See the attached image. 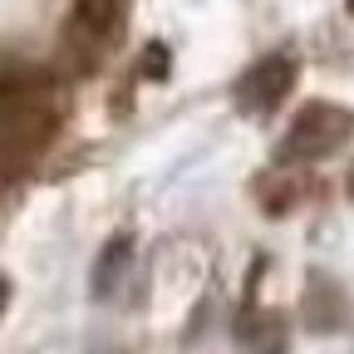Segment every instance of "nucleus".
I'll return each instance as SVG.
<instances>
[{"instance_id":"1","label":"nucleus","mask_w":354,"mask_h":354,"mask_svg":"<svg viewBox=\"0 0 354 354\" xmlns=\"http://www.w3.org/2000/svg\"><path fill=\"white\" fill-rule=\"evenodd\" d=\"M349 128H354V118H349L344 109H335V104H310V109H300V118L290 123L286 143H281V158H325V153H335V148L349 138Z\"/></svg>"},{"instance_id":"2","label":"nucleus","mask_w":354,"mask_h":354,"mask_svg":"<svg viewBox=\"0 0 354 354\" xmlns=\"http://www.w3.org/2000/svg\"><path fill=\"white\" fill-rule=\"evenodd\" d=\"M290 84H295V64H290L286 55H271V59H261V64L241 79L236 99H241L246 109L266 113V109H276V104L290 94Z\"/></svg>"},{"instance_id":"3","label":"nucleus","mask_w":354,"mask_h":354,"mask_svg":"<svg viewBox=\"0 0 354 354\" xmlns=\"http://www.w3.org/2000/svg\"><path fill=\"white\" fill-rule=\"evenodd\" d=\"M128 256H133V241H128V236H113V241L104 246V256H99V266H94V295H99V300L118 290V276H123Z\"/></svg>"},{"instance_id":"4","label":"nucleus","mask_w":354,"mask_h":354,"mask_svg":"<svg viewBox=\"0 0 354 354\" xmlns=\"http://www.w3.org/2000/svg\"><path fill=\"white\" fill-rule=\"evenodd\" d=\"M79 20L84 25H94L99 35L118 20V0H79Z\"/></svg>"},{"instance_id":"5","label":"nucleus","mask_w":354,"mask_h":354,"mask_svg":"<svg viewBox=\"0 0 354 354\" xmlns=\"http://www.w3.org/2000/svg\"><path fill=\"white\" fill-rule=\"evenodd\" d=\"M143 74H148V79H167V50H162V44H148V55H143Z\"/></svg>"},{"instance_id":"6","label":"nucleus","mask_w":354,"mask_h":354,"mask_svg":"<svg viewBox=\"0 0 354 354\" xmlns=\"http://www.w3.org/2000/svg\"><path fill=\"white\" fill-rule=\"evenodd\" d=\"M6 305H10V281L0 276V315H6Z\"/></svg>"},{"instance_id":"7","label":"nucleus","mask_w":354,"mask_h":354,"mask_svg":"<svg viewBox=\"0 0 354 354\" xmlns=\"http://www.w3.org/2000/svg\"><path fill=\"white\" fill-rule=\"evenodd\" d=\"M349 15H354V0H349Z\"/></svg>"},{"instance_id":"8","label":"nucleus","mask_w":354,"mask_h":354,"mask_svg":"<svg viewBox=\"0 0 354 354\" xmlns=\"http://www.w3.org/2000/svg\"><path fill=\"white\" fill-rule=\"evenodd\" d=\"M349 187H354V172H349Z\"/></svg>"}]
</instances>
